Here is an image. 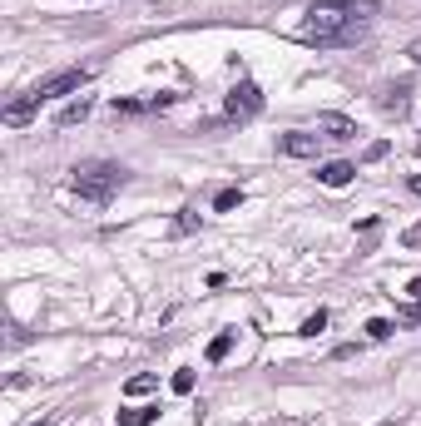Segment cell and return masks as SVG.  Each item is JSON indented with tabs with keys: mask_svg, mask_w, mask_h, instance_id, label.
I'll use <instances>...</instances> for the list:
<instances>
[{
	"mask_svg": "<svg viewBox=\"0 0 421 426\" xmlns=\"http://www.w3.org/2000/svg\"><path fill=\"white\" fill-rule=\"evenodd\" d=\"M367 25L372 20H362V15H347L337 5H318V0H312L298 35L307 40V45H357V40L367 35Z\"/></svg>",
	"mask_w": 421,
	"mask_h": 426,
	"instance_id": "6da1fadb",
	"label": "cell"
},
{
	"mask_svg": "<svg viewBox=\"0 0 421 426\" xmlns=\"http://www.w3.org/2000/svg\"><path fill=\"white\" fill-rule=\"evenodd\" d=\"M362 332H367V337H372V342H387V337H392V332H396V327H392V323H387V317H372V323H367V327H362Z\"/></svg>",
	"mask_w": 421,
	"mask_h": 426,
	"instance_id": "4fadbf2b",
	"label": "cell"
},
{
	"mask_svg": "<svg viewBox=\"0 0 421 426\" xmlns=\"http://www.w3.org/2000/svg\"><path fill=\"white\" fill-rule=\"evenodd\" d=\"M377 104H382L387 114H407V110H411V84H387Z\"/></svg>",
	"mask_w": 421,
	"mask_h": 426,
	"instance_id": "52a82bcc",
	"label": "cell"
},
{
	"mask_svg": "<svg viewBox=\"0 0 421 426\" xmlns=\"http://www.w3.org/2000/svg\"><path fill=\"white\" fill-rule=\"evenodd\" d=\"M223 110H228V119H253V114L263 110V90H258V84H253V79H238Z\"/></svg>",
	"mask_w": 421,
	"mask_h": 426,
	"instance_id": "277c9868",
	"label": "cell"
},
{
	"mask_svg": "<svg viewBox=\"0 0 421 426\" xmlns=\"http://www.w3.org/2000/svg\"><path fill=\"white\" fill-rule=\"evenodd\" d=\"M318 5H337V10H347V15H362V20L377 15V0H318Z\"/></svg>",
	"mask_w": 421,
	"mask_h": 426,
	"instance_id": "9c48e42d",
	"label": "cell"
},
{
	"mask_svg": "<svg viewBox=\"0 0 421 426\" xmlns=\"http://www.w3.org/2000/svg\"><path fill=\"white\" fill-rule=\"evenodd\" d=\"M199 223H203V218H199L194 208H179V218H174V233H194Z\"/></svg>",
	"mask_w": 421,
	"mask_h": 426,
	"instance_id": "9a60e30c",
	"label": "cell"
},
{
	"mask_svg": "<svg viewBox=\"0 0 421 426\" xmlns=\"http://www.w3.org/2000/svg\"><path fill=\"white\" fill-rule=\"evenodd\" d=\"M168 387H174L179 397H188V392H194V372H188V367H179V372H174V381H168Z\"/></svg>",
	"mask_w": 421,
	"mask_h": 426,
	"instance_id": "2e32d148",
	"label": "cell"
},
{
	"mask_svg": "<svg viewBox=\"0 0 421 426\" xmlns=\"http://www.w3.org/2000/svg\"><path fill=\"white\" fill-rule=\"evenodd\" d=\"M318 134L332 139V144H347V139H357V124L342 119V114H318Z\"/></svg>",
	"mask_w": 421,
	"mask_h": 426,
	"instance_id": "8992f818",
	"label": "cell"
},
{
	"mask_svg": "<svg viewBox=\"0 0 421 426\" xmlns=\"http://www.w3.org/2000/svg\"><path fill=\"white\" fill-rule=\"evenodd\" d=\"M84 84H90V70H60V75H45L35 84V90H25L20 99H10L5 104V124H25L40 104H50V99H65V95H75V90H84Z\"/></svg>",
	"mask_w": 421,
	"mask_h": 426,
	"instance_id": "7a4b0ae2",
	"label": "cell"
},
{
	"mask_svg": "<svg viewBox=\"0 0 421 426\" xmlns=\"http://www.w3.org/2000/svg\"><path fill=\"white\" fill-rule=\"evenodd\" d=\"M228 352H233V332H218L214 342H208V362H223Z\"/></svg>",
	"mask_w": 421,
	"mask_h": 426,
	"instance_id": "7c38bea8",
	"label": "cell"
},
{
	"mask_svg": "<svg viewBox=\"0 0 421 426\" xmlns=\"http://www.w3.org/2000/svg\"><path fill=\"white\" fill-rule=\"evenodd\" d=\"M322 327H327V312L318 308V312H312V317H307V323H303V337H318Z\"/></svg>",
	"mask_w": 421,
	"mask_h": 426,
	"instance_id": "ac0fdd59",
	"label": "cell"
},
{
	"mask_svg": "<svg viewBox=\"0 0 421 426\" xmlns=\"http://www.w3.org/2000/svg\"><path fill=\"white\" fill-rule=\"evenodd\" d=\"M70 188L79 199H90V203H110L119 188H124V168L110 164V159H79L70 168Z\"/></svg>",
	"mask_w": 421,
	"mask_h": 426,
	"instance_id": "3957f363",
	"label": "cell"
},
{
	"mask_svg": "<svg viewBox=\"0 0 421 426\" xmlns=\"http://www.w3.org/2000/svg\"><path fill=\"white\" fill-rule=\"evenodd\" d=\"M352 174H357V164H347V159H332V164H322V168H318V179H322L327 188L352 184Z\"/></svg>",
	"mask_w": 421,
	"mask_h": 426,
	"instance_id": "ba28073f",
	"label": "cell"
},
{
	"mask_svg": "<svg viewBox=\"0 0 421 426\" xmlns=\"http://www.w3.org/2000/svg\"><path fill=\"white\" fill-rule=\"evenodd\" d=\"M407 248H421V223H411V228H407Z\"/></svg>",
	"mask_w": 421,
	"mask_h": 426,
	"instance_id": "ffe728a7",
	"label": "cell"
},
{
	"mask_svg": "<svg viewBox=\"0 0 421 426\" xmlns=\"http://www.w3.org/2000/svg\"><path fill=\"white\" fill-rule=\"evenodd\" d=\"M278 149H283L288 159H318V154H322V134L292 129V134H283V139H278Z\"/></svg>",
	"mask_w": 421,
	"mask_h": 426,
	"instance_id": "5b68a950",
	"label": "cell"
},
{
	"mask_svg": "<svg viewBox=\"0 0 421 426\" xmlns=\"http://www.w3.org/2000/svg\"><path fill=\"white\" fill-rule=\"evenodd\" d=\"M25 426H55V416H40V421H25Z\"/></svg>",
	"mask_w": 421,
	"mask_h": 426,
	"instance_id": "603a6c76",
	"label": "cell"
},
{
	"mask_svg": "<svg viewBox=\"0 0 421 426\" xmlns=\"http://www.w3.org/2000/svg\"><path fill=\"white\" fill-rule=\"evenodd\" d=\"M124 392H129V397H144V392H154V377H149V372H144V377H129V387H124Z\"/></svg>",
	"mask_w": 421,
	"mask_h": 426,
	"instance_id": "e0dca14e",
	"label": "cell"
},
{
	"mask_svg": "<svg viewBox=\"0 0 421 426\" xmlns=\"http://www.w3.org/2000/svg\"><path fill=\"white\" fill-rule=\"evenodd\" d=\"M367 164H377V159H387V139H377V144H367V154H362Z\"/></svg>",
	"mask_w": 421,
	"mask_h": 426,
	"instance_id": "d6986e66",
	"label": "cell"
},
{
	"mask_svg": "<svg viewBox=\"0 0 421 426\" xmlns=\"http://www.w3.org/2000/svg\"><path fill=\"white\" fill-rule=\"evenodd\" d=\"M407 292H411V303H421V278H411V288H407Z\"/></svg>",
	"mask_w": 421,
	"mask_h": 426,
	"instance_id": "7402d4cb",
	"label": "cell"
},
{
	"mask_svg": "<svg viewBox=\"0 0 421 426\" xmlns=\"http://www.w3.org/2000/svg\"><path fill=\"white\" fill-rule=\"evenodd\" d=\"M84 114H90V99H75V104H65V110H60V124H79Z\"/></svg>",
	"mask_w": 421,
	"mask_h": 426,
	"instance_id": "5bb4252c",
	"label": "cell"
},
{
	"mask_svg": "<svg viewBox=\"0 0 421 426\" xmlns=\"http://www.w3.org/2000/svg\"><path fill=\"white\" fill-rule=\"evenodd\" d=\"M411 194H421V179H411Z\"/></svg>",
	"mask_w": 421,
	"mask_h": 426,
	"instance_id": "cb8c5ba5",
	"label": "cell"
},
{
	"mask_svg": "<svg viewBox=\"0 0 421 426\" xmlns=\"http://www.w3.org/2000/svg\"><path fill=\"white\" fill-rule=\"evenodd\" d=\"M159 416V407H134V412H119V426H149Z\"/></svg>",
	"mask_w": 421,
	"mask_h": 426,
	"instance_id": "30bf717a",
	"label": "cell"
},
{
	"mask_svg": "<svg viewBox=\"0 0 421 426\" xmlns=\"http://www.w3.org/2000/svg\"><path fill=\"white\" fill-rule=\"evenodd\" d=\"M238 203H243V188H218V194H214V208L218 213H233Z\"/></svg>",
	"mask_w": 421,
	"mask_h": 426,
	"instance_id": "8fae6325",
	"label": "cell"
},
{
	"mask_svg": "<svg viewBox=\"0 0 421 426\" xmlns=\"http://www.w3.org/2000/svg\"><path fill=\"white\" fill-rule=\"evenodd\" d=\"M407 55H411L416 65H421V40H411V45H407Z\"/></svg>",
	"mask_w": 421,
	"mask_h": 426,
	"instance_id": "44dd1931",
	"label": "cell"
}]
</instances>
